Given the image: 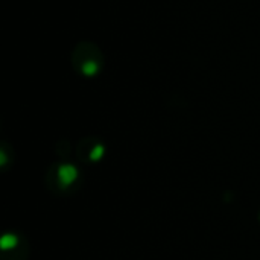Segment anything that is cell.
Listing matches in <instances>:
<instances>
[{"label":"cell","instance_id":"cell-1","mask_svg":"<svg viewBox=\"0 0 260 260\" xmlns=\"http://www.w3.org/2000/svg\"><path fill=\"white\" fill-rule=\"evenodd\" d=\"M104 64L105 56L101 47L93 41H79L72 50V66L79 75L85 78L99 75Z\"/></svg>","mask_w":260,"mask_h":260}]
</instances>
